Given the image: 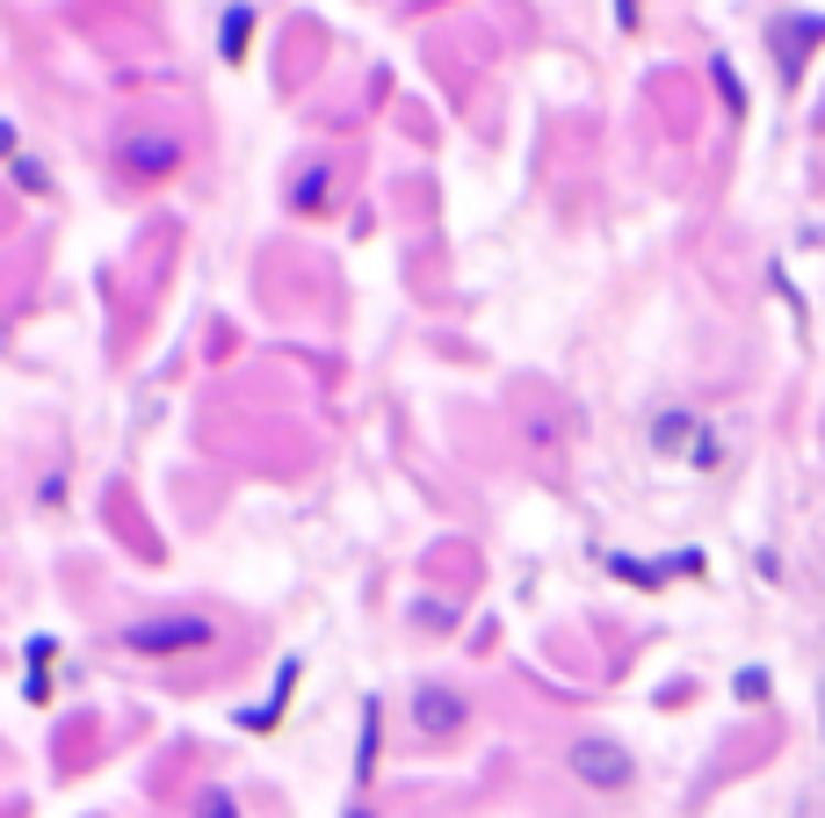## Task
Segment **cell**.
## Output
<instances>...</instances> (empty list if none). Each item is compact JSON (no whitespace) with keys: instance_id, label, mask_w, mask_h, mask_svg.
I'll use <instances>...</instances> for the list:
<instances>
[{"instance_id":"6da1fadb","label":"cell","mask_w":825,"mask_h":818,"mask_svg":"<svg viewBox=\"0 0 825 818\" xmlns=\"http://www.w3.org/2000/svg\"><path fill=\"white\" fill-rule=\"evenodd\" d=\"M572 767H580L586 783H602V789L630 783V761H623L616 747H602V739H586V747H572Z\"/></svg>"},{"instance_id":"7a4b0ae2","label":"cell","mask_w":825,"mask_h":818,"mask_svg":"<svg viewBox=\"0 0 825 818\" xmlns=\"http://www.w3.org/2000/svg\"><path fill=\"white\" fill-rule=\"evenodd\" d=\"M204 638H210L204 623H138L131 630L138 652H182V644H204Z\"/></svg>"},{"instance_id":"3957f363","label":"cell","mask_w":825,"mask_h":818,"mask_svg":"<svg viewBox=\"0 0 825 818\" xmlns=\"http://www.w3.org/2000/svg\"><path fill=\"white\" fill-rule=\"evenodd\" d=\"M420 725H428V731L457 725V703H442V696H435V688H428V696H420Z\"/></svg>"}]
</instances>
